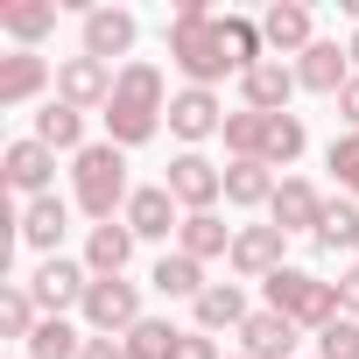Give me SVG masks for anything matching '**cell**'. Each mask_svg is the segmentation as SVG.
Here are the masks:
<instances>
[{
	"label": "cell",
	"mask_w": 359,
	"mask_h": 359,
	"mask_svg": "<svg viewBox=\"0 0 359 359\" xmlns=\"http://www.w3.org/2000/svg\"><path fill=\"white\" fill-rule=\"evenodd\" d=\"M162 127H169L162 71H155L148 57L120 64V85H113V99H106V141H113V148H141V141H155Z\"/></svg>",
	"instance_id": "obj_1"
},
{
	"label": "cell",
	"mask_w": 359,
	"mask_h": 359,
	"mask_svg": "<svg viewBox=\"0 0 359 359\" xmlns=\"http://www.w3.org/2000/svg\"><path fill=\"white\" fill-rule=\"evenodd\" d=\"M169 64L184 71L191 85H219V78H240V64L226 57V36H219V15L205 0H184V8L169 15Z\"/></svg>",
	"instance_id": "obj_2"
},
{
	"label": "cell",
	"mask_w": 359,
	"mask_h": 359,
	"mask_svg": "<svg viewBox=\"0 0 359 359\" xmlns=\"http://www.w3.org/2000/svg\"><path fill=\"white\" fill-rule=\"evenodd\" d=\"M71 198H78V212H85L92 226H106L113 212H127V198H134V184H127V148H113V141L78 148V155H71Z\"/></svg>",
	"instance_id": "obj_3"
},
{
	"label": "cell",
	"mask_w": 359,
	"mask_h": 359,
	"mask_svg": "<svg viewBox=\"0 0 359 359\" xmlns=\"http://www.w3.org/2000/svg\"><path fill=\"white\" fill-rule=\"evenodd\" d=\"M303 120L296 113H254V106H240V113H226V155L233 162H268V169H289L296 155H303Z\"/></svg>",
	"instance_id": "obj_4"
},
{
	"label": "cell",
	"mask_w": 359,
	"mask_h": 359,
	"mask_svg": "<svg viewBox=\"0 0 359 359\" xmlns=\"http://www.w3.org/2000/svg\"><path fill=\"white\" fill-rule=\"evenodd\" d=\"M261 289H268V310H282L296 331H324L331 317H345V310H338V282H324V275H310V268H282V275H268Z\"/></svg>",
	"instance_id": "obj_5"
},
{
	"label": "cell",
	"mask_w": 359,
	"mask_h": 359,
	"mask_svg": "<svg viewBox=\"0 0 359 359\" xmlns=\"http://www.w3.org/2000/svg\"><path fill=\"white\" fill-rule=\"evenodd\" d=\"M78 317L92 324V338H127V331L148 317V310H141V282H127V275H92Z\"/></svg>",
	"instance_id": "obj_6"
},
{
	"label": "cell",
	"mask_w": 359,
	"mask_h": 359,
	"mask_svg": "<svg viewBox=\"0 0 359 359\" xmlns=\"http://www.w3.org/2000/svg\"><path fill=\"white\" fill-rule=\"evenodd\" d=\"M22 289L36 296V310H43V317H64V310H78V303H85L92 268H85V261H71V254H50V261H43Z\"/></svg>",
	"instance_id": "obj_7"
},
{
	"label": "cell",
	"mask_w": 359,
	"mask_h": 359,
	"mask_svg": "<svg viewBox=\"0 0 359 359\" xmlns=\"http://www.w3.org/2000/svg\"><path fill=\"white\" fill-rule=\"evenodd\" d=\"M162 184H169V198L184 205V212H219V198H226V169H219V162H205L198 148H184V155L169 162Z\"/></svg>",
	"instance_id": "obj_8"
},
{
	"label": "cell",
	"mask_w": 359,
	"mask_h": 359,
	"mask_svg": "<svg viewBox=\"0 0 359 359\" xmlns=\"http://www.w3.org/2000/svg\"><path fill=\"white\" fill-rule=\"evenodd\" d=\"M0 176H8V191H15L22 205H29V198H50V191H57V148H43L36 134H29V141H8Z\"/></svg>",
	"instance_id": "obj_9"
},
{
	"label": "cell",
	"mask_w": 359,
	"mask_h": 359,
	"mask_svg": "<svg viewBox=\"0 0 359 359\" xmlns=\"http://www.w3.org/2000/svg\"><path fill=\"white\" fill-rule=\"evenodd\" d=\"M113 85H120V71H113V64H99V57H85V50L57 64V99H64V106H78V113H106Z\"/></svg>",
	"instance_id": "obj_10"
},
{
	"label": "cell",
	"mask_w": 359,
	"mask_h": 359,
	"mask_svg": "<svg viewBox=\"0 0 359 359\" xmlns=\"http://www.w3.org/2000/svg\"><path fill=\"white\" fill-rule=\"evenodd\" d=\"M282 254H289V233H282V226H240V233H233V275H240V282L282 275V268H289Z\"/></svg>",
	"instance_id": "obj_11"
},
{
	"label": "cell",
	"mask_w": 359,
	"mask_h": 359,
	"mask_svg": "<svg viewBox=\"0 0 359 359\" xmlns=\"http://www.w3.org/2000/svg\"><path fill=\"white\" fill-rule=\"evenodd\" d=\"M169 134L176 141H212V134H226V106H219V92H205V85H184L169 99Z\"/></svg>",
	"instance_id": "obj_12"
},
{
	"label": "cell",
	"mask_w": 359,
	"mask_h": 359,
	"mask_svg": "<svg viewBox=\"0 0 359 359\" xmlns=\"http://www.w3.org/2000/svg\"><path fill=\"white\" fill-rule=\"evenodd\" d=\"M127 233L134 240H169V233H184V205L169 198V184H141L134 198H127Z\"/></svg>",
	"instance_id": "obj_13"
},
{
	"label": "cell",
	"mask_w": 359,
	"mask_h": 359,
	"mask_svg": "<svg viewBox=\"0 0 359 359\" xmlns=\"http://www.w3.org/2000/svg\"><path fill=\"white\" fill-rule=\"evenodd\" d=\"M296 92H303L296 64H282V57H261L254 71H240V106H254V113H289Z\"/></svg>",
	"instance_id": "obj_14"
},
{
	"label": "cell",
	"mask_w": 359,
	"mask_h": 359,
	"mask_svg": "<svg viewBox=\"0 0 359 359\" xmlns=\"http://www.w3.org/2000/svg\"><path fill=\"white\" fill-rule=\"evenodd\" d=\"M64 226H71V205H64L57 191H50V198H29V205L15 212V240H22V247H36L43 261H50V254H64Z\"/></svg>",
	"instance_id": "obj_15"
},
{
	"label": "cell",
	"mask_w": 359,
	"mask_h": 359,
	"mask_svg": "<svg viewBox=\"0 0 359 359\" xmlns=\"http://www.w3.org/2000/svg\"><path fill=\"white\" fill-rule=\"evenodd\" d=\"M261 43H268V57H303V50L317 43L310 8H303V0H275V8L261 15Z\"/></svg>",
	"instance_id": "obj_16"
},
{
	"label": "cell",
	"mask_w": 359,
	"mask_h": 359,
	"mask_svg": "<svg viewBox=\"0 0 359 359\" xmlns=\"http://www.w3.org/2000/svg\"><path fill=\"white\" fill-rule=\"evenodd\" d=\"M317 219H324V191L310 184V176H282V191H275V205H268V226H282V233H317Z\"/></svg>",
	"instance_id": "obj_17"
},
{
	"label": "cell",
	"mask_w": 359,
	"mask_h": 359,
	"mask_svg": "<svg viewBox=\"0 0 359 359\" xmlns=\"http://www.w3.org/2000/svg\"><path fill=\"white\" fill-rule=\"evenodd\" d=\"M134 36H141V29H134V15H127V8H92V15H85V57H99V64L127 57V50H134ZM127 64H134V57H127Z\"/></svg>",
	"instance_id": "obj_18"
},
{
	"label": "cell",
	"mask_w": 359,
	"mask_h": 359,
	"mask_svg": "<svg viewBox=\"0 0 359 359\" xmlns=\"http://www.w3.org/2000/svg\"><path fill=\"white\" fill-rule=\"evenodd\" d=\"M296 85H303V92H324V99H338V92L352 85V57H345L338 43H310V50L296 57Z\"/></svg>",
	"instance_id": "obj_19"
},
{
	"label": "cell",
	"mask_w": 359,
	"mask_h": 359,
	"mask_svg": "<svg viewBox=\"0 0 359 359\" xmlns=\"http://www.w3.org/2000/svg\"><path fill=\"white\" fill-rule=\"evenodd\" d=\"M296 338H303V331H296L282 310H254V317L240 324V352H247V359H289Z\"/></svg>",
	"instance_id": "obj_20"
},
{
	"label": "cell",
	"mask_w": 359,
	"mask_h": 359,
	"mask_svg": "<svg viewBox=\"0 0 359 359\" xmlns=\"http://www.w3.org/2000/svg\"><path fill=\"white\" fill-rule=\"evenodd\" d=\"M50 78H57V71H50V57H36V50L0 57V106H29V99H36Z\"/></svg>",
	"instance_id": "obj_21"
},
{
	"label": "cell",
	"mask_w": 359,
	"mask_h": 359,
	"mask_svg": "<svg viewBox=\"0 0 359 359\" xmlns=\"http://www.w3.org/2000/svg\"><path fill=\"white\" fill-rule=\"evenodd\" d=\"M176 254H191V261H233V226L219 212H184V233H176Z\"/></svg>",
	"instance_id": "obj_22"
},
{
	"label": "cell",
	"mask_w": 359,
	"mask_h": 359,
	"mask_svg": "<svg viewBox=\"0 0 359 359\" xmlns=\"http://www.w3.org/2000/svg\"><path fill=\"white\" fill-rule=\"evenodd\" d=\"M127 261H134V233H127V219H106V226L85 233V268H92V275H127Z\"/></svg>",
	"instance_id": "obj_23"
},
{
	"label": "cell",
	"mask_w": 359,
	"mask_h": 359,
	"mask_svg": "<svg viewBox=\"0 0 359 359\" xmlns=\"http://www.w3.org/2000/svg\"><path fill=\"white\" fill-rule=\"evenodd\" d=\"M191 317H198V331H240L254 310H247V289H240V282H212V289L191 303Z\"/></svg>",
	"instance_id": "obj_24"
},
{
	"label": "cell",
	"mask_w": 359,
	"mask_h": 359,
	"mask_svg": "<svg viewBox=\"0 0 359 359\" xmlns=\"http://www.w3.org/2000/svg\"><path fill=\"white\" fill-rule=\"evenodd\" d=\"M148 289H155V296H169V303H198L212 282H205V261H191V254H162V261H155V275H148Z\"/></svg>",
	"instance_id": "obj_25"
},
{
	"label": "cell",
	"mask_w": 359,
	"mask_h": 359,
	"mask_svg": "<svg viewBox=\"0 0 359 359\" xmlns=\"http://www.w3.org/2000/svg\"><path fill=\"white\" fill-rule=\"evenodd\" d=\"M36 141H43V148H57V155L92 148V141H85V113H78V106H64V99H50V106L36 113Z\"/></svg>",
	"instance_id": "obj_26"
},
{
	"label": "cell",
	"mask_w": 359,
	"mask_h": 359,
	"mask_svg": "<svg viewBox=\"0 0 359 359\" xmlns=\"http://www.w3.org/2000/svg\"><path fill=\"white\" fill-rule=\"evenodd\" d=\"M275 169L268 162H226V205H240V212H254V205H275Z\"/></svg>",
	"instance_id": "obj_27"
},
{
	"label": "cell",
	"mask_w": 359,
	"mask_h": 359,
	"mask_svg": "<svg viewBox=\"0 0 359 359\" xmlns=\"http://www.w3.org/2000/svg\"><path fill=\"white\" fill-rule=\"evenodd\" d=\"M310 240H317L324 254H338V247H352V254H359V198H345V191H338V198H324V219H317V233H310Z\"/></svg>",
	"instance_id": "obj_28"
},
{
	"label": "cell",
	"mask_w": 359,
	"mask_h": 359,
	"mask_svg": "<svg viewBox=\"0 0 359 359\" xmlns=\"http://www.w3.org/2000/svg\"><path fill=\"white\" fill-rule=\"evenodd\" d=\"M85 345H92V338H85L71 317H43L36 338L22 345V359H85Z\"/></svg>",
	"instance_id": "obj_29"
},
{
	"label": "cell",
	"mask_w": 359,
	"mask_h": 359,
	"mask_svg": "<svg viewBox=\"0 0 359 359\" xmlns=\"http://www.w3.org/2000/svg\"><path fill=\"white\" fill-rule=\"evenodd\" d=\"M0 29H8L22 50H36L57 29V8H50V0H15V8H0Z\"/></svg>",
	"instance_id": "obj_30"
},
{
	"label": "cell",
	"mask_w": 359,
	"mask_h": 359,
	"mask_svg": "<svg viewBox=\"0 0 359 359\" xmlns=\"http://www.w3.org/2000/svg\"><path fill=\"white\" fill-rule=\"evenodd\" d=\"M176 338H184V331H176L169 317H141L120 345H127V359H176Z\"/></svg>",
	"instance_id": "obj_31"
},
{
	"label": "cell",
	"mask_w": 359,
	"mask_h": 359,
	"mask_svg": "<svg viewBox=\"0 0 359 359\" xmlns=\"http://www.w3.org/2000/svg\"><path fill=\"white\" fill-rule=\"evenodd\" d=\"M36 324H43V310H36V296L22 289V282H8V289H0V338H36Z\"/></svg>",
	"instance_id": "obj_32"
},
{
	"label": "cell",
	"mask_w": 359,
	"mask_h": 359,
	"mask_svg": "<svg viewBox=\"0 0 359 359\" xmlns=\"http://www.w3.org/2000/svg\"><path fill=\"white\" fill-rule=\"evenodd\" d=\"M317 359H359V317H331L317 331Z\"/></svg>",
	"instance_id": "obj_33"
},
{
	"label": "cell",
	"mask_w": 359,
	"mask_h": 359,
	"mask_svg": "<svg viewBox=\"0 0 359 359\" xmlns=\"http://www.w3.org/2000/svg\"><path fill=\"white\" fill-rule=\"evenodd\" d=\"M324 162H331V176H338V191H345V198H359V134H338Z\"/></svg>",
	"instance_id": "obj_34"
},
{
	"label": "cell",
	"mask_w": 359,
	"mask_h": 359,
	"mask_svg": "<svg viewBox=\"0 0 359 359\" xmlns=\"http://www.w3.org/2000/svg\"><path fill=\"white\" fill-rule=\"evenodd\" d=\"M176 359H226V352H219L212 331H184V338H176Z\"/></svg>",
	"instance_id": "obj_35"
},
{
	"label": "cell",
	"mask_w": 359,
	"mask_h": 359,
	"mask_svg": "<svg viewBox=\"0 0 359 359\" xmlns=\"http://www.w3.org/2000/svg\"><path fill=\"white\" fill-rule=\"evenodd\" d=\"M338 310H345V317H359V261L338 275Z\"/></svg>",
	"instance_id": "obj_36"
},
{
	"label": "cell",
	"mask_w": 359,
	"mask_h": 359,
	"mask_svg": "<svg viewBox=\"0 0 359 359\" xmlns=\"http://www.w3.org/2000/svg\"><path fill=\"white\" fill-rule=\"evenodd\" d=\"M338 120H345V134H359V71H352V85L338 92Z\"/></svg>",
	"instance_id": "obj_37"
},
{
	"label": "cell",
	"mask_w": 359,
	"mask_h": 359,
	"mask_svg": "<svg viewBox=\"0 0 359 359\" xmlns=\"http://www.w3.org/2000/svg\"><path fill=\"white\" fill-rule=\"evenodd\" d=\"M85 359H127V345H120V338H92V345H85Z\"/></svg>",
	"instance_id": "obj_38"
},
{
	"label": "cell",
	"mask_w": 359,
	"mask_h": 359,
	"mask_svg": "<svg viewBox=\"0 0 359 359\" xmlns=\"http://www.w3.org/2000/svg\"><path fill=\"white\" fill-rule=\"evenodd\" d=\"M345 57H352V71H359V22H352V43H345Z\"/></svg>",
	"instance_id": "obj_39"
},
{
	"label": "cell",
	"mask_w": 359,
	"mask_h": 359,
	"mask_svg": "<svg viewBox=\"0 0 359 359\" xmlns=\"http://www.w3.org/2000/svg\"><path fill=\"white\" fill-rule=\"evenodd\" d=\"M233 359H247V352H233Z\"/></svg>",
	"instance_id": "obj_40"
}]
</instances>
